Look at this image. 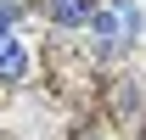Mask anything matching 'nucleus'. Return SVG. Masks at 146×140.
Returning <instances> with one entry per match:
<instances>
[{
  "label": "nucleus",
  "instance_id": "3",
  "mask_svg": "<svg viewBox=\"0 0 146 140\" xmlns=\"http://www.w3.org/2000/svg\"><path fill=\"white\" fill-rule=\"evenodd\" d=\"M11 28H17V6L6 0V6H0V39H11Z\"/></svg>",
  "mask_w": 146,
  "mask_h": 140
},
{
  "label": "nucleus",
  "instance_id": "1",
  "mask_svg": "<svg viewBox=\"0 0 146 140\" xmlns=\"http://www.w3.org/2000/svg\"><path fill=\"white\" fill-rule=\"evenodd\" d=\"M45 17H51L56 28H90L96 0H45Z\"/></svg>",
  "mask_w": 146,
  "mask_h": 140
},
{
  "label": "nucleus",
  "instance_id": "2",
  "mask_svg": "<svg viewBox=\"0 0 146 140\" xmlns=\"http://www.w3.org/2000/svg\"><path fill=\"white\" fill-rule=\"evenodd\" d=\"M23 73H28V51H23L17 39H0V79H6V84H17Z\"/></svg>",
  "mask_w": 146,
  "mask_h": 140
}]
</instances>
